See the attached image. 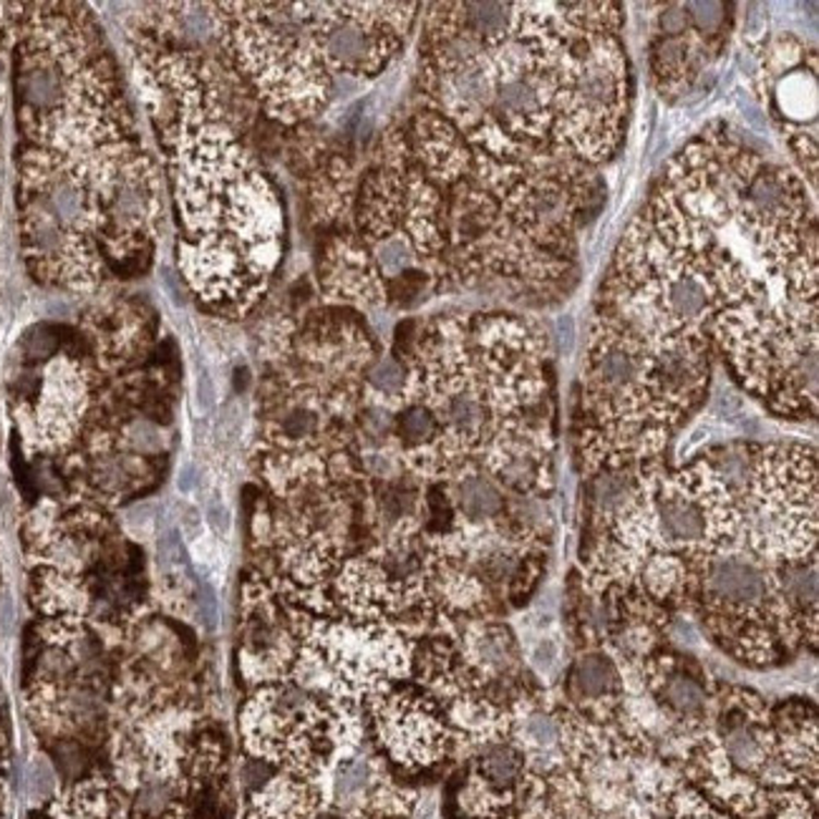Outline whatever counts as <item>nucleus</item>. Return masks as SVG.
I'll return each mask as SVG.
<instances>
[{"instance_id": "f257e3e1", "label": "nucleus", "mask_w": 819, "mask_h": 819, "mask_svg": "<svg viewBox=\"0 0 819 819\" xmlns=\"http://www.w3.org/2000/svg\"><path fill=\"white\" fill-rule=\"evenodd\" d=\"M628 101V71L610 28L577 26L555 71V132L560 147L600 162L618 147Z\"/></svg>"}, {"instance_id": "f03ea898", "label": "nucleus", "mask_w": 819, "mask_h": 819, "mask_svg": "<svg viewBox=\"0 0 819 819\" xmlns=\"http://www.w3.org/2000/svg\"><path fill=\"white\" fill-rule=\"evenodd\" d=\"M628 535H644L646 545L665 552H717L736 527L734 494L711 464L663 479L618 512Z\"/></svg>"}, {"instance_id": "7ed1b4c3", "label": "nucleus", "mask_w": 819, "mask_h": 819, "mask_svg": "<svg viewBox=\"0 0 819 819\" xmlns=\"http://www.w3.org/2000/svg\"><path fill=\"white\" fill-rule=\"evenodd\" d=\"M751 537L779 555H802L815 542V462L774 449L754 467Z\"/></svg>"}, {"instance_id": "20e7f679", "label": "nucleus", "mask_w": 819, "mask_h": 819, "mask_svg": "<svg viewBox=\"0 0 819 819\" xmlns=\"http://www.w3.org/2000/svg\"><path fill=\"white\" fill-rule=\"evenodd\" d=\"M310 34L323 66L351 76H371L399 44V21L412 5H316Z\"/></svg>"}, {"instance_id": "39448f33", "label": "nucleus", "mask_w": 819, "mask_h": 819, "mask_svg": "<svg viewBox=\"0 0 819 819\" xmlns=\"http://www.w3.org/2000/svg\"><path fill=\"white\" fill-rule=\"evenodd\" d=\"M704 590L711 606L736 615H757L774 600L777 585L759 562L738 555L711 558L706 565Z\"/></svg>"}, {"instance_id": "423d86ee", "label": "nucleus", "mask_w": 819, "mask_h": 819, "mask_svg": "<svg viewBox=\"0 0 819 819\" xmlns=\"http://www.w3.org/2000/svg\"><path fill=\"white\" fill-rule=\"evenodd\" d=\"M387 732L393 754L401 759H419L427 761L433 757V749L439 746V726L427 711L408 706L396 713H389Z\"/></svg>"}, {"instance_id": "0eeeda50", "label": "nucleus", "mask_w": 819, "mask_h": 819, "mask_svg": "<svg viewBox=\"0 0 819 819\" xmlns=\"http://www.w3.org/2000/svg\"><path fill=\"white\" fill-rule=\"evenodd\" d=\"M456 504H460L462 515L469 517L472 522L494 519L500 517L504 510L502 492L497 489L494 481L479 475L464 477L460 485H456Z\"/></svg>"}, {"instance_id": "6e6552de", "label": "nucleus", "mask_w": 819, "mask_h": 819, "mask_svg": "<svg viewBox=\"0 0 819 819\" xmlns=\"http://www.w3.org/2000/svg\"><path fill=\"white\" fill-rule=\"evenodd\" d=\"M618 671L610 658L592 653L577 661L573 671V688L585 698H603L618 690Z\"/></svg>"}, {"instance_id": "1a4fd4ad", "label": "nucleus", "mask_w": 819, "mask_h": 819, "mask_svg": "<svg viewBox=\"0 0 819 819\" xmlns=\"http://www.w3.org/2000/svg\"><path fill=\"white\" fill-rule=\"evenodd\" d=\"M663 704L681 717H696L706 706V690L701 681L690 676L688 671H673L665 676L661 688Z\"/></svg>"}, {"instance_id": "9d476101", "label": "nucleus", "mask_w": 819, "mask_h": 819, "mask_svg": "<svg viewBox=\"0 0 819 819\" xmlns=\"http://www.w3.org/2000/svg\"><path fill=\"white\" fill-rule=\"evenodd\" d=\"M724 749L738 769H759L767 761L765 738L751 724H732L724 732Z\"/></svg>"}, {"instance_id": "9b49d317", "label": "nucleus", "mask_w": 819, "mask_h": 819, "mask_svg": "<svg viewBox=\"0 0 819 819\" xmlns=\"http://www.w3.org/2000/svg\"><path fill=\"white\" fill-rule=\"evenodd\" d=\"M519 772H522V759L512 746L500 744L481 754L479 774L489 786H497V790H510V786L517 782Z\"/></svg>"}, {"instance_id": "f8f14e48", "label": "nucleus", "mask_w": 819, "mask_h": 819, "mask_svg": "<svg viewBox=\"0 0 819 819\" xmlns=\"http://www.w3.org/2000/svg\"><path fill=\"white\" fill-rule=\"evenodd\" d=\"M479 663L489 671H504L515 663V646L508 631L502 628H489L481 633L479 646H477Z\"/></svg>"}, {"instance_id": "ddd939ff", "label": "nucleus", "mask_w": 819, "mask_h": 819, "mask_svg": "<svg viewBox=\"0 0 819 819\" xmlns=\"http://www.w3.org/2000/svg\"><path fill=\"white\" fill-rule=\"evenodd\" d=\"M368 782H371V769H368L366 761H351V765H345L341 769L339 779H335V792H339V799L341 802L358 799L360 794L366 792Z\"/></svg>"}, {"instance_id": "4468645a", "label": "nucleus", "mask_w": 819, "mask_h": 819, "mask_svg": "<svg viewBox=\"0 0 819 819\" xmlns=\"http://www.w3.org/2000/svg\"><path fill=\"white\" fill-rule=\"evenodd\" d=\"M215 404H217V387H215L212 374L207 371V368H199L195 376V389H192V406H195L197 416L203 419V416L212 414Z\"/></svg>"}, {"instance_id": "2eb2a0df", "label": "nucleus", "mask_w": 819, "mask_h": 819, "mask_svg": "<svg viewBox=\"0 0 819 819\" xmlns=\"http://www.w3.org/2000/svg\"><path fill=\"white\" fill-rule=\"evenodd\" d=\"M371 383L379 391L383 393H399L401 389H404V371H401V366L396 364V360H381V364H376V368L371 371Z\"/></svg>"}, {"instance_id": "dca6fc26", "label": "nucleus", "mask_w": 819, "mask_h": 819, "mask_svg": "<svg viewBox=\"0 0 819 819\" xmlns=\"http://www.w3.org/2000/svg\"><path fill=\"white\" fill-rule=\"evenodd\" d=\"M527 738L533 742L535 746H540V749H548V746H552L558 742V726L555 721L542 717V713H537V717H533L527 721Z\"/></svg>"}, {"instance_id": "f3484780", "label": "nucleus", "mask_w": 819, "mask_h": 819, "mask_svg": "<svg viewBox=\"0 0 819 819\" xmlns=\"http://www.w3.org/2000/svg\"><path fill=\"white\" fill-rule=\"evenodd\" d=\"M207 522H210L215 535L228 537L232 527V515H230L228 504H224L222 500H212L210 508H207Z\"/></svg>"}, {"instance_id": "a211bd4d", "label": "nucleus", "mask_w": 819, "mask_h": 819, "mask_svg": "<svg viewBox=\"0 0 819 819\" xmlns=\"http://www.w3.org/2000/svg\"><path fill=\"white\" fill-rule=\"evenodd\" d=\"M533 661L545 671L555 669V663L560 661V646L552 638L537 640V646L533 648Z\"/></svg>"}, {"instance_id": "6ab92c4d", "label": "nucleus", "mask_w": 819, "mask_h": 819, "mask_svg": "<svg viewBox=\"0 0 819 819\" xmlns=\"http://www.w3.org/2000/svg\"><path fill=\"white\" fill-rule=\"evenodd\" d=\"M180 522H182L184 535H187L190 540H199V537H203V515H199V510L195 508V504H190V502L182 504Z\"/></svg>"}, {"instance_id": "aec40b11", "label": "nucleus", "mask_w": 819, "mask_h": 819, "mask_svg": "<svg viewBox=\"0 0 819 819\" xmlns=\"http://www.w3.org/2000/svg\"><path fill=\"white\" fill-rule=\"evenodd\" d=\"M199 485V472L195 464H182L180 472H176V489H180L182 497L195 494V489Z\"/></svg>"}, {"instance_id": "412c9836", "label": "nucleus", "mask_w": 819, "mask_h": 819, "mask_svg": "<svg viewBox=\"0 0 819 819\" xmlns=\"http://www.w3.org/2000/svg\"><path fill=\"white\" fill-rule=\"evenodd\" d=\"M316 819H349V817H343V815H335V812H328V815H320V817H316Z\"/></svg>"}]
</instances>
